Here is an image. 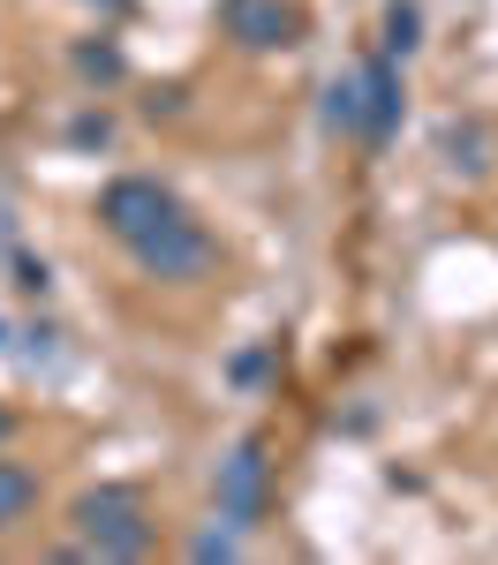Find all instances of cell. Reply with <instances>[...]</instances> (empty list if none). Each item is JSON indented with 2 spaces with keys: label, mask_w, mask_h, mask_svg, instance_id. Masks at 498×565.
I'll return each instance as SVG.
<instances>
[{
  "label": "cell",
  "mask_w": 498,
  "mask_h": 565,
  "mask_svg": "<svg viewBox=\"0 0 498 565\" xmlns=\"http://www.w3.org/2000/svg\"><path fill=\"white\" fill-rule=\"evenodd\" d=\"M8 430H15V423H8V407H0V445H8Z\"/></svg>",
  "instance_id": "9"
},
{
  "label": "cell",
  "mask_w": 498,
  "mask_h": 565,
  "mask_svg": "<svg viewBox=\"0 0 498 565\" xmlns=\"http://www.w3.org/2000/svg\"><path fill=\"white\" fill-rule=\"evenodd\" d=\"M220 513L234 527H250L257 513H265V445H242V452L220 468Z\"/></svg>",
  "instance_id": "4"
},
{
  "label": "cell",
  "mask_w": 498,
  "mask_h": 565,
  "mask_svg": "<svg viewBox=\"0 0 498 565\" xmlns=\"http://www.w3.org/2000/svg\"><path fill=\"white\" fill-rule=\"evenodd\" d=\"M129 249H136V264H144L151 279H204L212 257H220V249H212V234H204L189 212H167L151 234H136Z\"/></svg>",
  "instance_id": "2"
},
{
  "label": "cell",
  "mask_w": 498,
  "mask_h": 565,
  "mask_svg": "<svg viewBox=\"0 0 498 565\" xmlns=\"http://www.w3.org/2000/svg\"><path fill=\"white\" fill-rule=\"evenodd\" d=\"M385 31H393V53H407V45H415V8H393V15H385Z\"/></svg>",
  "instance_id": "8"
},
{
  "label": "cell",
  "mask_w": 498,
  "mask_h": 565,
  "mask_svg": "<svg viewBox=\"0 0 498 565\" xmlns=\"http://www.w3.org/2000/svg\"><path fill=\"white\" fill-rule=\"evenodd\" d=\"M167 212H181L174 196L159 189V181H114L106 196H98V218H106V234H121V242H136V234H151Z\"/></svg>",
  "instance_id": "3"
},
{
  "label": "cell",
  "mask_w": 498,
  "mask_h": 565,
  "mask_svg": "<svg viewBox=\"0 0 498 565\" xmlns=\"http://www.w3.org/2000/svg\"><path fill=\"white\" fill-rule=\"evenodd\" d=\"M76 535H84L91 558H144V551H151L144 498H136V490H91L84 505H76Z\"/></svg>",
  "instance_id": "1"
},
{
  "label": "cell",
  "mask_w": 498,
  "mask_h": 565,
  "mask_svg": "<svg viewBox=\"0 0 498 565\" xmlns=\"http://www.w3.org/2000/svg\"><path fill=\"white\" fill-rule=\"evenodd\" d=\"M226 31L242 45H257V53H272V45H295V8L287 0H226Z\"/></svg>",
  "instance_id": "5"
},
{
  "label": "cell",
  "mask_w": 498,
  "mask_h": 565,
  "mask_svg": "<svg viewBox=\"0 0 498 565\" xmlns=\"http://www.w3.org/2000/svg\"><path fill=\"white\" fill-rule=\"evenodd\" d=\"M31 505H39V476L15 468V460H0V527L31 521Z\"/></svg>",
  "instance_id": "6"
},
{
  "label": "cell",
  "mask_w": 498,
  "mask_h": 565,
  "mask_svg": "<svg viewBox=\"0 0 498 565\" xmlns=\"http://www.w3.org/2000/svg\"><path fill=\"white\" fill-rule=\"evenodd\" d=\"M332 121H340V129H362V76L332 84Z\"/></svg>",
  "instance_id": "7"
}]
</instances>
